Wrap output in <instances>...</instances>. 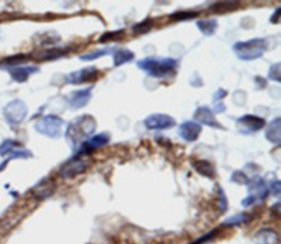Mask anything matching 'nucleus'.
Here are the masks:
<instances>
[{"instance_id":"nucleus-1","label":"nucleus","mask_w":281,"mask_h":244,"mask_svg":"<svg viewBox=\"0 0 281 244\" xmlns=\"http://www.w3.org/2000/svg\"><path fill=\"white\" fill-rule=\"evenodd\" d=\"M136 65L149 77L166 78L175 73L178 60L173 57H145L138 60Z\"/></svg>"},{"instance_id":"nucleus-2","label":"nucleus","mask_w":281,"mask_h":244,"mask_svg":"<svg viewBox=\"0 0 281 244\" xmlns=\"http://www.w3.org/2000/svg\"><path fill=\"white\" fill-rule=\"evenodd\" d=\"M267 50V42L265 39H251L247 41H241L233 45L237 58L241 60H253L262 57Z\"/></svg>"},{"instance_id":"nucleus-3","label":"nucleus","mask_w":281,"mask_h":244,"mask_svg":"<svg viewBox=\"0 0 281 244\" xmlns=\"http://www.w3.org/2000/svg\"><path fill=\"white\" fill-rule=\"evenodd\" d=\"M97 124H96L95 119L88 114H84L75 119L74 122L70 125L67 129V137L70 138L73 143H77V142H83L88 139L89 135H91L95 130Z\"/></svg>"},{"instance_id":"nucleus-4","label":"nucleus","mask_w":281,"mask_h":244,"mask_svg":"<svg viewBox=\"0 0 281 244\" xmlns=\"http://www.w3.org/2000/svg\"><path fill=\"white\" fill-rule=\"evenodd\" d=\"M63 126V119L55 116V114H46L36 122L34 129L38 133L44 135V137L56 139L60 137Z\"/></svg>"},{"instance_id":"nucleus-5","label":"nucleus","mask_w":281,"mask_h":244,"mask_svg":"<svg viewBox=\"0 0 281 244\" xmlns=\"http://www.w3.org/2000/svg\"><path fill=\"white\" fill-rule=\"evenodd\" d=\"M28 114V107L20 99H15L7 104L4 108V116L11 126H18L25 119Z\"/></svg>"},{"instance_id":"nucleus-6","label":"nucleus","mask_w":281,"mask_h":244,"mask_svg":"<svg viewBox=\"0 0 281 244\" xmlns=\"http://www.w3.org/2000/svg\"><path fill=\"white\" fill-rule=\"evenodd\" d=\"M88 167V163L80 158V155H75L71 160L65 162L59 169V176L63 179H71L75 176L83 174Z\"/></svg>"},{"instance_id":"nucleus-7","label":"nucleus","mask_w":281,"mask_h":244,"mask_svg":"<svg viewBox=\"0 0 281 244\" xmlns=\"http://www.w3.org/2000/svg\"><path fill=\"white\" fill-rule=\"evenodd\" d=\"M144 126L148 130H166V129L174 128L176 126V120L169 114L153 113L145 118Z\"/></svg>"},{"instance_id":"nucleus-8","label":"nucleus","mask_w":281,"mask_h":244,"mask_svg":"<svg viewBox=\"0 0 281 244\" xmlns=\"http://www.w3.org/2000/svg\"><path fill=\"white\" fill-rule=\"evenodd\" d=\"M97 69L95 66H89L68 74L65 78V83L68 85H81L97 79Z\"/></svg>"},{"instance_id":"nucleus-9","label":"nucleus","mask_w":281,"mask_h":244,"mask_svg":"<svg viewBox=\"0 0 281 244\" xmlns=\"http://www.w3.org/2000/svg\"><path fill=\"white\" fill-rule=\"evenodd\" d=\"M109 142H110V135L108 133L102 132L99 134L92 135L91 138H88L83 142V143H80L77 155H84V154L90 153L95 150H97V148L107 145Z\"/></svg>"},{"instance_id":"nucleus-10","label":"nucleus","mask_w":281,"mask_h":244,"mask_svg":"<svg viewBox=\"0 0 281 244\" xmlns=\"http://www.w3.org/2000/svg\"><path fill=\"white\" fill-rule=\"evenodd\" d=\"M194 121L200 126L203 125L213 129H223V127L216 121L214 112L207 106H202L198 108L194 114Z\"/></svg>"},{"instance_id":"nucleus-11","label":"nucleus","mask_w":281,"mask_h":244,"mask_svg":"<svg viewBox=\"0 0 281 244\" xmlns=\"http://www.w3.org/2000/svg\"><path fill=\"white\" fill-rule=\"evenodd\" d=\"M93 89V86H89L84 89H79L76 92H73L70 96L67 97L68 104L73 110H77L84 108L91 98V92Z\"/></svg>"},{"instance_id":"nucleus-12","label":"nucleus","mask_w":281,"mask_h":244,"mask_svg":"<svg viewBox=\"0 0 281 244\" xmlns=\"http://www.w3.org/2000/svg\"><path fill=\"white\" fill-rule=\"evenodd\" d=\"M5 70L9 72L11 78L15 81H17V83H25L31 75L40 72V69L38 66H26V65L10 66V67H6Z\"/></svg>"},{"instance_id":"nucleus-13","label":"nucleus","mask_w":281,"mask_h":244,"mask_svg":"<svg viewBox=\"0 0 281 244\" xmlns=\"http://www.w3.org/2000/svg\"><path fill=\"white\" fill-rule=\"evenodd\" d=\"M202 132V127L197 124L195 121H184L180 125L179 130H178V133H179L180 138L187 142H194L196 141L199 135Z\"/></svg>"},{"instance_id":"nucleus-14","label":"nucleus","mask_w":281,"mask_h":244,"mask_svg":"<svg viewBox=\"0 0 281 244\" xmlns=\"http://www.w3.org/2000/svg\"><path fill=\"white\" fill-rule=\"evenodd\" d=\"M237 124L241 126L242 129H245L246 131L244 133H252L263 129L266 125V121L265 119L253 116V114H245V116L238 118Z\"/></svg>"},{"instance_id":"nucleus-15","label":"nucleus","mask_w":281,"mask_h":244,"mask_svg":"<svg viewBox=\"0 0 281 244\" xmlns=\"http://www.w3.org/2000/svg\"><path fill=\"white\" fill-rule=\"evenodd\" d=\"M266 138L272 144L279 145L281 142V119L276 118L272 120L266 129Z\"/></svg>"},{"instance_id":"nucleus-16","label":"nucleus","mask_w":281,"mask_h":244,"mask_svg":"<svg viewBox=\"0 0 281 244\" xmlns=\"http://www.w3.org/2000/svg\"><path fill=\"white\" fill-rule=\"evenodd\" d=\"M68 52L67 49H59V47H53V49H46L41 50L39 53L34 54V57L40 60H51V59H57L61 56L66 55Z\"/></svg>"},{"instance_id":"nucleus-17","label":"nucleus","mask_w":281,"mask_h":244,"mask_svg":"<svg viewBox=\"0 0 281 244\" xmlns=\"http://www.w3.org/2000/svg\"><path fill=\"white\" fill-rule=\"evenodd\" d=\"M134 58V53L128 49H114L113 51V66L119 67L127 64Z\"/></svg>"},{"instance_id":"nucleus-18","label":"nucleus","mask_w":281,"mask_h":244,"mask_svg":"<svg viewBox=\"0 0 281 244\" xmlns=\"http://www.w3.org/2000/svg\"><path fill=\"white\" fill-rule=\"evenodd\" d=\"M33 192L38 198L45 199L47 197H50V196L54 193V184L51 180L44 179L34 187Z\"/></svg>"},{"instance_id":"nucleus-19","label":"nucleus","mask_w":281,"mask_h":244,"mask_svg":"<svg viewBox=\"0 0 281 244\" xmlns=\"http://www.w3.org/2000/svg\"><path fill=\"white\" fill-rule=\"evenodd\" d=\"M193 166L199 174L205 176V177L214 178L215 169L213 166H212L211 163L207 161H196L193 164Z\"/></svg>"},{"instance_id":"nucleus-20","label":"nucleus","mask_w":281,"mask_h":244,"mask_svg":"<svg viewBox=\"0 0 281 244\" xmlns=\"http://www.w3.org/2000/svg\"><path fill=\"white\" fill-rule=\"evenodd\" d=\"M197 26L204 36H212L217 28V22L214 19L201 20V21L197 22Z\"/></svg>"},{"instance_id":"nucleus-21","label":"nucleus","mask_w":281,"mask_h":244,"mask_svg":"<svg viewBox=\"0 0 281 244\" xmlns=\"http://www.w3.org/2000/svg\"><path fill=\"white\" fill-rule=\"evenodd\" d=\"M113 51H114V47H106V49H98V50H95V51H92L90 53L84 54V55H80L79 59L80 60H84V62H87V60H93V59L100 58V57L105 56V55H109V54H111Z\"/></svg>"},{"instance_id":"nucleus-22","label":"nucleus","mask_w":281,"mask_h":244,"mask_svg":"<svg viewBox=\"0 0 281 244\" xmlns=\"http://www.w3.org/2000/svg\"><path fill=\"white\" fill-rule=\"evenodd\" d=\"M257 244H276L277 234L271 230H263L256 236Z\"/></svg>"},{"instance_id":"nucleus-23","label":"nucleus","mask_w":281,"mask_h":244,"mask_svg":"<svg viewBox=\"0 0 281 244\" xmlns=\"http://www.w3.org/2000/svg\"><path fill=\"white\" fill-rule=\"evenodd\" d=\"M19 147H21V144L18 143L17 141L6 139L5 141H3L2 144H0V155H2V157H5V155L8 154L11 155L13 151H16Z\"/></svg>"},{"instance_id":"nucleus-24","label":"nucleus","mask_w":281,"mask_h":244,"mask_svg":"<svg viewBox=\"0 0 281 244\" xmlns=\"http://www.w3.org/2000/svg\"><path fill=\"white\" fill-rule=\"evenodd\" d=\"M26 60H28V56L24 55V54H18V55L15 56H10L4 59V62L0 64V69H6V67H10V66H17V65H22L24 64Z\"/></svg>"},{"instance_id":"nucleus-25","label":"nucleus","mask_w":281,"mask_h":244,"mask_svg":"<svg viewBox=\"0 0 281 244\" xmlns=\"http://www.w3.org/2000/svg\"><path fill=\"white\" fill-rule=\"evenodd\" d=\"M249 216L246 214H238L235 216L230 217L229 219L224 221L223 225L226 227H235V226H241L243 223H247L249 221Z\"/></svg>"},{"instance_id":"nucleus-26","label":"nucleus","mask_w":281,"mask_h":244,"mask_svg":"<svg viewBox=\"0 0 281 244\" xmlns=\"http://www.w3.org/2000/svg\"><path fill=\"white\" fill-rule=\"evenodd\" d=\"M152 26H153V20L152 19H146V20H144V21L138 23V24H135L133 26V31L135 33H147L150 29H152Z\"/></svg>"},{"instance_id":"nucleus-27","label":"nucleus","mask_w":281,"mask_h":244,"mask_svg":"<svg viewBox=\"0 0 281 244\" xmlns=\"http://www.w3.org/2000/svg\"><path fill=\"white\" fill-rule=\"evenodd\" d=\"M198 16L197 12H191V11H180V12H175L173 15H170L169 18L175 20V21H183V20H190L193 18H196Z\"/></svg>"},{"instance_id":"nucleus-28","label":"nucleus","mask_w":281,"mask_h":244,"mask_svg":"<svg viewBox=\"0 0 281 244\" xmlns=\"http://www.w3.org/2000/svg\"><path fill=\"white\" fill-rule=\"evenodd\" d=\"M281 64L280 63H276L273 64L272 66H270V70L268 72V78L273 80V81H277V83H280L281 81V73H280V69H281Z\"/></svg>"},{"instance_id":"nucleus-29","label":"nucleus","mask_w":281,"mask_h":244,"mask_svg":"<svg viewBox=\"0 0 281 244\" xmlns=\"http://www.w3.org/2000/svg\"><path fill=\"white\" fill-rule=\"evenodd\" d=\"M122 37V31H114V32H107L105 35H102L99 39L100 43L107 42V41H112V40H119Z\"/></svg>"},{"instance_id":"nucleus-30","label":"nucleus","mask_w":281,"mask_h":244,"mask_svg":"<svg viewBox=\"0 0 281 244\" xmlns=\"http://www.w3.org/2000/svg\"><path fill=\"white\" fill-rule=\"evenodd\" d=\"M218 194H220V198H218V203H220V209H221V212H224L225 209H226V197L224 193L222 192V189L220 188L218 189Z\"/></svg>"},{"instance_id":"nucleus-31","label":"nucleus","mask_w":281,"mask_h":244,"mask_svg":"<svg viewBox=\"0 0 281 244\" xmlns=\"http://www.w3.org/2000/svg\"><path fill=\"white\" fill-rule=\"evenodd\" d=\"M270 188H271V192H272L273 195H275V196H279L280 195L281 186H280V181L279 180L272 181L271 185H270Z\"/></svg>"},{"instance_id":"nucleus-32","label":"nucleus","mask_w":281,"mask_h":244,"mask_svg":"<svg viewBox=\"0 0 281 244\" xmlns=\"http://www.w3.org/2000/svg\"><path fill=\"white\" fill-rule=\"evenodd\" d=\"M280 12H281V9L280 8H277L275 13H273L272 17L270 18V21L272 23H278L279 22V17H280Z\"/></svg>"},{"instance_id":"nucleus-33","label":"nucleus","mask_w":281,"mask_h":244,"mask_svg":"<svg viewBox=\"0 0 281 244\" xmlns=\"http://www.w3.org/2000/svg\"><path fill=\"white\" fill-rule=\"evenodd\" d=\"M9 161H10V159H7L5 162L0 163V172L4 171V169H5L6 166H7V164H8V163H9Z\"/></svg>"}]
</instances>
